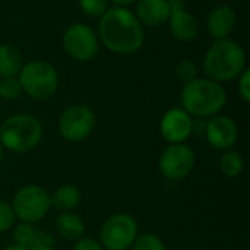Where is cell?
Masks as SVG:
<instances>
[{
    "label": "cell",
    "instance_id": "18",
    "mask_svg": "<svg viewBox=\"0 0 250 250\" xmlns=\"http://www.w3.org/2000/svg\"><path fill=\"white\" fill-rule=\"evenodd\" d=\"M22 69V56L12 44L0 45V78L18 76Z\"/></svg>",
    "mask_w": 250,
    "mask_h": 250
},
{
    "label": "cell",
    "instance_id": "32",
    "mask_svg": "<svg viewBox=\"0 0 250 250\" xmlns=\"http://www.w3.org/2000/svg\"><path fill=\"white\" fill-rule=\"evenodd\" d=\"M167 1L171 4V7H176V6H180L183 0H167Z\"/></svg>",
    "mask_w": 250,
    "mask_h": 250
},
{
    "label": "cell",
    "instance_id": "15",
    "mask_svg": "<svg viewBox=\"0 0 250 250\" xmlns=\"http://www.w3.org/2000/svg\"><path fill=\"white\" fill-rule=\"evenodd\" d=\"M170 32L179 41H192L199 34V22L198 19L185 10L182 6H176L171 10L170 19Z\"/></svg>",
    "mask_w": 250,
    "mask_h": 250
},
{
    "label": "cell",
    "instance_id": "27",
    "mask_svg": "<svg viewBox=\"0 0 250 250\" xmlns=\"http://www.w3.org/2000/svg\"><path fill=\"white\" fill-rule=\"evenodd\" d=\"M72 250H104V248L101 246V243L89 236H83L82 239L76 240L73 245Z\"/></svg>",
    "mask_w": 250,
    "mask_h": 250
},
{
    "label": "cell",
    "instance_id": "8",
    "mask_svg": "<svg viewBox=\"0 0 250 250\" xmlns=\"http://www.w3.org/2000/svg\"><path fill=\"white\" fill-rule=\"evenodd\" d=\"M95 122V114L88 105L75 104L59 116L57 130L67 142H82L92 133Z\"/></svg>",
    "mask_w": 250,
    "mask_h": 250
},
{
    "label": "cell",
    "instance_id": "26",
    "mask_svg": "<svg viewBox=\"0 0 250 250\" xmlns=\"http://www.w3.org/2000/svg\"><path fill=\"white\" fill-rule=\"evenodd\" d=\"M237 91H239V95L242 97V100L245 103H249L250 101V70L246 67L240 76H239V85H237Z\"/></svg>",
    "mask_w": 250,
    "mask_h": 250
},
{
    "label": "cell",
    "instance_id": "14",
    "mask_svg": "<svg viewBox=\"0 0 250 250\" xmlns=\"http://www.w3.org/2000/svg\"><path fill=\"white\" fill-rule=\"evenodd\" d=\"M237 22V13L236 10L229 4H220L215 6L207 19V28L211 37L215 40L229 38V34L234 29Z\"/></svg>",
    "mask_w": 250,
    "mask_h": 250
},
{
    "label": "cell",
    "instance_id": "24",
    "mask_svg": "<svg viewBox=\"0 0 250 250\" xmlns=\"http://www.w3.org/2000/svg\"><path fill=\"white\" fill-rule=\"evenodd\" d=\"M108 1L110 0H78V4L85 15L91 18H100L108 9Z\"/></svg>",
    "mask_w": 250,
    "mask_h": 250
},
{
    "label": "cell",
    "instance_id": "17",
    "mask_svg": "<svg viewBox=\"0 0 250 250\" xmlns=\"http://www.w3.org/2000/svg\"><path fill=\"white\" fill-rule=\"evenodd\" d=\"M50 199H51V208L60 212L73 211L81 202V190L75 185L66 183L56 188L54 192L50 195Z\"/></svg>",
    "mask_w": 250,
    "mask_h": 250
},
{
    "label": "cell",
    "instance_id": "10",
    "mask_svg": "<svg viewBox=\"0 0 250 250\" xmlns=\"http://www.w3.org/2000/svg\"><path fill=\"white\" fill-rule=\"evenodd\" d=\"M63 48L73 60L88 62L98 53V37L88 25L73 23L63 35Z\"/></svg>",
    "mask_w": 250,
    "mask_h": 250
},
{
    "label": "cell",
    "instance_id": "25",
    "mask_svg": "<svg viewBox=\"0 0 250 250\" xmlns=\"http://www.w3.org/2000/svg\"><path fill=\"white\" fill-rule=\"evenodd\" d=\"M15 223H16V217L12 209V205L0 199V234L12 230Z\"/></svg>",
    "mask_w": 250,
    "mask_h": 250
},
{
    "label": "cell",
    "instance_id": "19",
    "mask_svg": "<svg viewBox=\"0 0 250 250\" xmlns=\"http://www.w3.org/2000/svg\"><path fill=\"white\" fill-rule=\"evenodd\" d=\"M218 167H220V171L223 173V176H226L229 179H236L245 170L243 155L239 151H234V149L224 151L223 155L220 157Z\"/></svg>",
    "mask_w": 250,
    "mask_h": 250
},
{
    "label": "cell",
    "instance_id": "7",
    "mask_svg": "<svg viewBox=\"0 0 250 250\" xmlns=\"http://www.w3.org/2000/svg\"><path fill=\"white\" fill-rule=\"evenodd\" d=\"M138 236V221L130 214L117 212L103 223L98 242L104 250H129Z\"/></svg>",
    "mask_w": 250,
    "mask_h": 250
},
{
    "label": "cell",
    "instance_id": "3",
    "mask_svg": "<svg viewBox=\"0 0 250 250\" xmlns=\"http://www.w3.org/2000/svg\"><path fill=\"white\" fill-rule=\"evenodd\" d=\"M202 64L208 79L218 83L230 82L246 69V53L234 40H215L208 48Z\"/></svg>",
    "mask_w": 250,
    "mask_h": 250
},
{
    "label": "cell",
    "instance_id": "5",
    "mask_svg": "<svg viewBox=\"0 0 250 250\" xmlns=\"http://www.w3.org/2000/svg\"><path fill=\"white\" fill-rule=\"evenodd\" d=\"M18 79L22 92L38 101L51 98L59 88V73L56 67L44 60H32L23 64Z\"/></svg>",
    "mask_w": 250,
    "mask_h": 250
},
{
    "label": "cell",
    "instance_id": "33",
    "mask_svg": "<svg viewBox=\"0 0 250 250\" xmlns=\"http://www.w3.org/2000/svg\"><path fill=\"white\" fill-rule=\"evenodd\" d=\"M3 160H4V148H3L1 144H0V164L3 163Z\"/></svg>",
    "mask_w": 250,
    "mask_h": 250
},
{
    "label": "cell",
    "instance_id": "1",
    "mask_svg": "<svg viewBox=\"0 0 250 250\" xmlns=\"http://www.w3.org/2000/svg\"><path fill=\"white\" fill-rule=\"evenodd\" d=\"M98 37L103 45L116 54H133L144 44V26L127 7L114 6L100 16Z\"/></svg>",
    "mask_w": 250,
    "mask_h": 250
},
{
    "label": "cell",
    "instance_id": "16",
    "mask_svg": "<svg viewBox=\"0 0 250 250\" xmlns=\"http://www.w3.org/2000/svg\"><path fill=\"white\" fill-rule=\"evenodd\" d=\"M54 230L59 234V237H62L63 240L75 243L76 240L85 236L86 224L79 214L73 211H67V212H60L56 217Z\"/></svg>",
    "mask_w": 250,
    "mask_h": 250
},
{
    "label": "cell",
    "instance_id": "23",
    "mask_svg": "<svg viewBox=\"0 0 250 250\" xmlns=\"http://www.w3.org/2000/svg\"><path fill=\"white\" fill-rule=\"evenodd\" d=\"M174 72H176V78H177L180 82H183V83H188V82H190V81H193V79L198 78V67H196V64H195L192 60H189V59L180 60V62L176 64Z\"/></svg>",
    "mask_w": 250,
    "mask_h": 250
},
{
    "label": "cell",
    "instance_id": "12",
    "mask_svg": "<svg viewBox=\"0 0 250 250\" xmlns=\"http://www.w3.org/2000/svg\"><path fill=\"white\" fill-rule=\"evenodd\" d=\"M195 130L193 117L183 108H170L160 122V133L168 144H185Z\"/></svg>",
    "mask_w": 250,
    "mask_h": 250
},
{
    "label": "cell",
    "instance_id": "30",
    "mask_svg": "<svg viewBox=\"0 0 250 250\" xmlns=\"http://www.w3.org/2000/svg\"><path fill=\"white\" fill-rule=\"evenodd\" d=\"M3 250H29V248H26V246H23V245L12 243V245H7L6 248H3Z\"/></svg>",
    "mask_w": 250,
    "mask_h": 250
},
{
    "label": "cell",
    "instance_id": "13",
    "mask_svg": "<svg viewBox=\"0 0 250 250\" xmlns=\"http://www.w3.org/2000/svg\"><path fill=\"white\" fill-rule=\"evenodd\" d=\"M135 16L144 26H161L168 22L171 4L167 0H136Z\"/></svg>",
    "mask_w": 250,
    "mask_h": 250
},
{
    "label": "cell",
    "instance_id": "22",
    "mask_svg": "<svg viewBox=\"0 0 250 250\" xmlns=\"http://www.w3.org/2000/svg\"><path fill=\"white\" fill-rule=\"evenodd\" d=\"M22 94V86L18 76L13 78H0V98L12 101L19 98Z\"/></svg>",
    "mask_w": 250,
    "mask_h": 250
},
{
    "label": "cell",
    "instance_id": "20",
    "mask_svg": "<svg viewBox=\"0 0 250 250\" xmlns=\"http://www.w3.org/2000/svg\"><path fill=\"white\" fill-rule=\"evenodd\" d=\"M35 231L37 230L34 229V224H28V223H22V221L19 224H15L13 229H12L13 243L23 245V246L29 248L34 243Z\"/></svg>",
    "mask_w": 250,
    "mask_h": 250
},
{
    "label": "cell",
    "instance_id": "4",
    "mask_svg": "<svg viewBox=\"0 0 250 250\" xmlns=\"http://www.w3.org/2000/svg\"><path fill=\"white\" fill-rule=\"evenodd\" d=\"M42 139L41 122L28 113H18L0 125V144L15 154H25L35 149Z\"/></svg>",
    "mask_w": 250,
    "mask_h": 250
},
{
    "label": "cell",
    "instance_id": "2",
    "mask_svg": "<svg viewBox=\"0 0 250 250\" xmlns=\"http://www.w3.org/2000/svg\"><path fill=\"white\" fill-rule=\"evenodd\" d=\"M182 108L196 119H209L227 104V92L221 83L208 79L196 78L183 85L180 92Z\"/></svg>",
    "mask_w": 250,
    "mask_h": 250
},
{
    "label": "cell",
    "instance_id": "31",
    "mask_svg": "<svg viewBox=\"0 0 250 250\" xmlns=\"http://www.w3.org/2000/svg\"><path fill=\"white\" fill-rule=\"evenodd\" d=\"M110 1H113L116 6H120V7H127L129 4L135 3L136 0H110Z\"/></svg>",
    "mask_w": 250,
    "mask_h": 250
},
{
    "label": "cell",
    "instance_id": "6",
    "mask_svg": "<svg viewBox=\"0 0 250 250\" xmlns=\"http://www.w3.org/2000/svg\"><path fill=\"white\" fill-rule=\"evenodd\" d=\"M10 205L15 217L28 224L42 221L51 211L50 193L38 185H25L18 189Z\"/></svg>",
    "mask_w": 250,
    "mask_h": 250
},
{
    "label": "cell",
    "instance_id": "21",
    "mask_svg": "<svg viewBox=\"0 0 250 250\" xmlns=\"http://www.w3.org/2000/svg\"><path fill=\"white\" fill-rule=\"evenodd\" d=\"M129 250H167L160 236L154 233H144L136 237Z\"/></svg>",
    "mask_w": 250,
    "mask_h": 250
},
{
    "label": "cell",
    "instance_id": "11",
    "mask_svg": "<svg viewBox=\"0 0 250 250\" xmlns=\"http://www.w3.org/2000/svg\"><path fill=\"white\" fill-rule=\"evenodd\" d=\"M204 130L208 144L217 151L231 149L239 139V127L230 116L215 114L209 117Z\"/></svg>",
    "mask_w": 250,
    "mask_h": 250
},
{
    "label": "cell",
    "instance_id": "28",
    "mask_svg": "<svg viewBox=\"0 0 250 250\" xmlns=\"http://www.w3.org/2000/svg\"><path fill=\"white\" fill-rule=\"evenodd\" d=\"M32 245H54V239H53L51 234H48L45 231H41V230L40 231L37 230L35 231V239H34V243Z\"/></svg>",
    "mask_w": 250,
    "mask_h": 250
},
{
    "label": "cell",
    "instance_id": "9",
    "mask_svg": "<svg viewBox=\"0 0 250 250\" xmlns=\"http://www.w3.org/2000/svg\"><path fill=\"white\" fill-rule=\"evenodd\" d=\"M196 155L186 144H170L160 155L158 168L164 179L170 182L185 180L195 168Z\"/></svg>",
    "mask_w": 250,
    "mask_h": 250
},
{
    "label": "cell",
    "instance_id": "29",
    "mask_svg": "<svg viewBox=\"0 0 250 250\" xmlns=\"http://www.w3.org/2000/svg\"><path fill=\"white\" fill-rule=\"evenodd\" d=\"M29 250H56L54 245H32Z\"/></svg>",
    "mask_w": 250,
    "mask_h": 250
}]
</instances>
